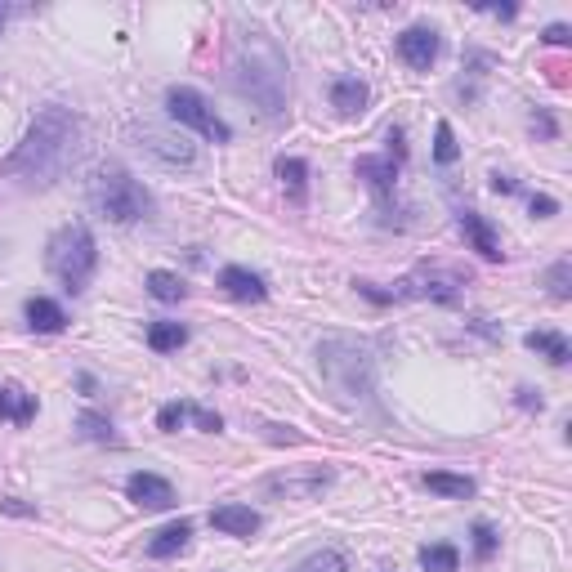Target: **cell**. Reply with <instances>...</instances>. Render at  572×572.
I'll list each match as a JSON object with an SVG mask.
<instances>
[{
  "label": "cell",
  "mask_w": 572,
  "mask_h": 572,
  "mask_svg": "<svg viewBox=\"0 0 572 572\" xmlns=\"http://www.w3.org/2000/svg\"><path fill=\"white\" fill-rule=\"evenodd\" d=\"M461 233L470 237V246L483 255V260H501V255H505L501 251V237L492 233V224L479 211H461Z\"/></svg>",
  "instance_id": "cell-18"
},
{
  "label": "cell",
  "mask_w": 572,
  "mask_h": 572,
  "mask_svg": "<svg viewBox=\"0 0 572 572\" xmlns=\"http://www.w3.org/2000/svg\"><path fill=\"white\" fill-rule=\"evenodd\" d=\"M23 313H27V327L41 331V336H59V331L68 327V313H63V304H54L50 295H32Z\"/></svg>",
  "instance_id": "cell-15"
},
{
  "label": "cell",
  "mask_w": 572,
  "mask_h": 572,
  "mask_svg": "<svg viewBox=\"0 0 572 572\" xmlns=\"http://www.w3.org/2000/svg\"><path fill=\"white\" fill-rule=\"evenodd\" d=\"M76 425H81V434H85V438H94V443H117L112 425L103 421L99 412H81V421H76Z\"/></svg>",
  "instance_id": "cell-28"
},
{
  "label": "cell",
  "mask_w": 572,
  "mask_h": 572,
  "mask_svg": "<svg viewBox=\"0 0 572 572\" xmlns=\"http://www.w3.org/2000/svg\"><path fill=\"white\" fill-rule=\"evenodd\" d=\"M322 376L340 389L345 398H367L371 380H376V362H371V349L358 345V340H327L318 349Z\"/></svg>",
  "instance_id": "cell-6"
},
{
  "label": "cell",
  "mask_w": 572,
  "mask_h": 572,
  "mask_svg": "<svg viewBox=\"0 0 572 572\" xmlns=\"http://www.w3.org/2000/svg\"><path fill=\"white\" fill-rule=\"evenodd\" d=\"M425 488L438 492V497H456V501L474 497V479H465V474H443V470H434V474H425Z\"/></svg>",
  "instance_id": "cell-21"
},
{
  "label": "cell",
  "mask_w": 572,
  "mask_h": 572,
  "mask_svg": "<svg viewBox=\"0 0 572 572\" xmlns=\"http://www.w3.org/2000/svg\"><path fill=\"white\" fill-rule=\"evenodd\" d=\"M389 143H394V148H389V152H394V157L403 161V157H407V148H403V130H389Z\"/></svg>",
  "instance_id": "cell-36"
},
{
  "label": "cell",
  "mask_w": 572,
  "mask_h": 572,
  "mask_svg": "<svg viewBox=\"0 0 572 572\" xmlns=\"http://www.w3.org/2000/svg\"><path fill=\"white\" fill-rule=\"evenodd\" d=\"M354 175L367 179V188L376 197H389L394 193V184H398V161L394 157H358Z\"/></svg>",
  "instance_id": "cell-14"
},
{
  "label": "cell",
  "mask_w": 572,
  "mask_h": 572,
  "mask_svg": "<svg viewBox=\"0 0 572 572\" xmlns=\"http://www.w3.org/2000/svg\"><path fill=\"white\" fill-rule=\"evenodd\" d=\"M211 523L224 537H255L260 532V514L251 505H219V510H211Z\"/></svg>",
  "instance_id": "cell-16"
},
{
  "label": "cell",
  "mask_w": 572,
  "mask_h": 572,
  "mask_svg": "<svg viewBox=\"0 0 572 572\" xmlns=\"http://www.w3.org/2000/svg\"><path fill=\"white\" fill-rule=\"evenodd\" d=\"M492 193H505V197H510V193H519V184H514L510 175H492Z\"/></svg>",
  "instance_id": "cell-35"
},
{
  "label": "cell",
  "mask_w": 572,
  "mask_h": 572,
  "mask_svg": "<svg viewBox=\"0 0 572 572\" xmlns=\"http://www.w3.org/2000/svg\"><path fill=\"white\" fill-rule=\"evenodd\" d=\"M488 14H497V18H514L519 9H514V5H488Z\"/></svg>",
  "instance_id": "cell-38"
},
{
  "label": "cell",
  "mask_w": 572,
  "mask_h": 572,
  "mask_svg": "<svg viewBox=\"0 0 572 572\" xmlns=\"http://www.w3.org/2000/svg\"><path fill=\"white\" fill-rule=\"evenodd\" d=\"M327 488H331V470H318V465H309V470H278L264 479V492L278 501H318Z\"/></svg>",
  "instance_id": "cell-8"
},
{
  "label": "cell",
  "mask_w": 572,
  "mask_h": 572,
  "mask_svg": "<svg viewBox=\"0 0 572 572\" xmlns=\"http://www.w3.org/2000/svg\"><path fill=\"white\" fill-rule=\"evenodd\" d=\"M456 157H461V148H456L452 126H447V121H438V130H434V161H438V166H452Z\"/></svg>",
  "instance_id": "cell-26"
},
{
  "label": "cell",
  "mask_w": 572,
  "mask_h": 572,
  "mask_svg": "<svg viewBox=\"0 0 572 572\" xmlns=\"http://www.w3.org/2000/svg\"><path fill=\"white\" fill-rule=\"evenodd\" d=\"M470 282V273L452 269V264H421L412 278H403L394 291H376V282H358V295L376 304H394V300H434V304H456Z\"/></svg>",
  "instance_id": "cell-3"
},
{
  "label": "cell",
  "mask_w": 572,
  "mask_h": 572,
  "mask_svg": "<svg viewBox=\"0 0 572 572\" xmlns=\"http://www.w3.org/2000/svg\"><path fill=\"white\" fill-rule=\"evenodd\" d=\"M188 412H193V421L202 425V429H211V434H219V425H224L215 412H206V407H188Z\"/></svg>",
  "instance_id": "cell-33"
},
{
  "label": "cell",
  "mask_w": 572,
  "mask_h": 572,
  "mask_svg": "<svg viewBox=\"0 0 572 572\" xmlns=\"http://www.w3.org/2000/svg\"><path fill=\"white\" fill-rule=\"evenodd\" d=\"M568 269H572L568 260H559L555 269H550V295H555V300H568V295H572V286H568Z\"/></svg>",
  "instance_id": "cell-30"
},
{
  "label": "cell",
  "mask_w": 572,
  "mask_h": 572,
  "mask_svg": "<svg viewBox=\"0 0 572 572\" xmlns=\"http://www.w3.org/2000/svg\"><path fill=\"white\" fill-rule=\"evenodd\" d=\"M219 286H224V295H233V300H242V304L269 300V286H264V278H260V273H251V269H242V264L219 269Z\"/></svg>",
  "instance_id": "cell-12"
},
{
  "label": "cell",
  "mask_w": 572,
  "mask_h": 572,
  "mask_svg": "<svg viewBox=\"0 0 572 572\" xmlns=\"http://www.w3.org/2000/svg\"><path fill=\"white\" fill-rule=\"evenodd\" d=\"M438 50H443V41H438L434 27H407V32L398 36V54H403V63L407 68H416V72L434 68Z\"/></svg>",
  "instance_id": "cell-10"
},
{
  "label": "cell",
  "mask_w": 572,
  "mask_h": 572,
  "mask_svg": "<svg viewBox=\"0 0 572 572\" xmlns=\"http://www.w3.org/2000/svg\"><path fill=\"white\" fill-rule=\"evenodd\" d=\"M36 412H41L36 394H27L23 385H0V421H9V425H32Z\"/></svg>",
  "instance_id": "cell-13"
},
{
  "label": "cell",
  "mask_w": 572,
  "mask_h": 572,
  "mask_svg": "<svg viewBox=\"0 0 572 572\" xmlns=\"http://www.w3.org/2000/svg\"><path fill=\"white\" fill-rule=\"evenodd\" d=\"M519 403L523 407H541V398H532V389H519Z\"/></svg>",
  "instance_id": "cell-39"
},
{
  "label": "cell",
  "mask_w": 572,
  "mask_h": 572,
  "mask_svg": "<svg viewBox=\"0 0 572 572\" xmlns=\"http://www.w3.org/2000/svg\"><path fill=\"white\" fill-rule=\"evenodd\" d=\"M278 179H282V188L295 197V202H304V193H309V166H304L300 157H282L278 161Z\"/></svg>",
  "instance_id": "cell-23"
},
{
  "label": "cell",
  "mask_w": 572,
  "mask_h": 572,
  "mask_svg": "<svg viewBox=\"0 0 572 572\" xmlns=\"http://www.w3.org/2000/svg\"><path fill=\"white\" fill-rule=\"evenodd\" d=\"M233 90L242 94V99H251L264 117H282L286 94H291V85H286V59H282V50L264 32H255V27H251V32H242V41H237Z\"/></svg>",
  "instance_id": "cell-2"
},
{
  "label": "cell",
  "mask_w": 572,
  "mask_h": 572,
  "mask_svg": "<svg viewBox=\"0 0 572 572\" xmlns=\"http://www.w3.org/2000/svg\"><path fill=\"white\" fill-rule=\"evenodd\" d=\"M523 345H528L532 354H541L546 362H555V367H568V340L559 336V331H528Z\"/></svg>",
  "instance_id": "cell-20"
},
{
  "label": "cell",
  "mask_w": 572,
  "mask_h": 572,
  "mask_svg": "<svg viewBox=\"0 0 572 572\" xmlns=\"http://www.w3.org/2000/svg\"><path fill=\"white\" fill-rule=\"evenodd\" d=\"M76 152H81V117L72 108L50 103V108L36 112L23 143L0 161V175L23 179V184H54V179L68 175Z\"/></svg>",
  "instance_id": "cell-1"
},
{
  "label": "cell",
  "mask_w": 572,
  "mask_h": 572,
  "mask_svg": "<svg viewBox=\"0 0 572 572\" xmlns=\"http://www.w3.org/2000/svg\"><path fill=\"white\" fill-rule=\"evenodd\" d=\"M184 416H188V407H184V403H166V407L157 412V425L166 429V434H175V429L184 425Z\"/></svg>",
  "instance_id": "cell-29"
},
{
  "label": "cell",
  "mask_w": 572,
  "mask_h": 572,
  "mask_svg": "<svg viewBox=\"0 0 572 572\" xmlns=\"http://www.w3.org/2000/svg\"><path fill=\"white\" fill-rule=\"evenodd\" d=\"M295 572H349L345 555H336V550H318V555H309Z\"/></svg>",
  "instance_id": "cell-27"
},
{
  "label": "cell",
  "mask_w": 572,
  "mask_h": 572,
  "mask_svg": "<svg viewBox=\"0 0 572 572\" xmlns=\"http://www.w3.org/2000/svg\"><path fill=\"white\" fill-rule=\"evenodd\" d=\"M421 568L425 572H461V555H456V546H447V541H434V546L421 550Z\"/></svg>",
  "instance_id": "cell-24"
},
{
  "label": "cell",
  "mask_w": 572,
  "mask_h": 572,
  "mask_svg": "<svg viewBox=\"0 0 572 572\" xmlns=\"http://www.w3.org/2000/svg\"><path fill=\"white\" fill-rule=\"evenodd\" d=\"M45 264L50 273L68 286L72 295H81L90 286L94 269H99V246H94V233L85 224H68L50 237V251H45Z\"/></svg>",
  "instance_id": "cell-4"
},
{
  "label": "cell",
  "mask_w": 572,
  "mask_h": 572,
  "mask_svg": "<svg viewBox=\"0 0 572 572\" xmlns=\"http://www.w3.org/2000/svg\"><path fill=\"white\" fill-rule=\"evenodd\" d=\"M90 202H94V211L103 219H112V224H139V219H148V211H152V197L143 193L139 179L121 166H103L99 175L90 179Z\"/></svg>",
  "instance_id": "cell-5"
},
{
  "label": "cell",
  "mask_w": 572,
  "mask_h": 572,
  "mask_svg": "<svg viewBox=\"0 0 572 572\" xmlns=\"http://www.w3.org/2000/svg\"><path fill=\"white\" fill-rule=\"evenodd\" d=\"M126 497L135 501L139 510H170V505H175V488H170L161 474L139 470V474H130L126 479Z\"/></svg>",
  "instance_id": "cell-11"
},
{
  "label": "cell",
  "mask_w": 572,
  "mask_h": 572,
  "mask_svg": "<svg viewBox=\"0 0 572 572\" xmlns=\"http://www.w3.org/2000/svg\"><path fill=\"white\" fill-rule=\"evenodd\" d=\"M541 41H546V45H568V41H572V32H568L564 23H550L546 32H541Z\"/></svg>",
  "instance_id": "cell-32"
},
{
  "label": "cell",
  "mask_w": 572,
  "mask_h": 572,
  "mask_svg": "<svg viewBox=\"0 0 572 572\" xmlns=\"http://www.w3.org/2000/svg\"><path fill=\"white\" fill-rule=\"evenodd\" d=\"M148 291L157 295V300H166V304H175V300H184L188 295V286L175 278V273H166V269H157V273H148Z\"/></svg>",
  "instance_id": "cell-25"
},
{
  "label": "cell",
  "mask_w": 572,
  "mask_h": 572,
  "mask_svg": "<svg viewBox=\"0 0 572 572\" xmlns=\"http://www.w3.org/2000/svg\"><path fill=\"white\" fill-rule=\"evenodd\" d=\"M367 99H371V90L358 76H336V81H331V108H336L340 117H358V112L367 108Z\"/></svg>",
  "instance_id": "cell-17"
},
{
  "label": "cell",
  "mask_w": 572,
  "mask_h": 572,
  "mask_svg": "<svg viewBox=\"0 0 572 572\" xmlns=\"http://www.w3.org/2000/svg\"><path fill=\"white\" fill-rule=\"evenodd\" d=\"M130 135L139 139V148H148L152 157H161L166 166H197V148H193V143H188L184 135H166V130L152 126V121L135 126Z\"/></svg>",
  "instance_id": "cell-9"
},
{
  "label": "cell",
  "mask_w": 572,
  "mask_h": 572,
  "mask_svg": "<svg viewBox=\"0 0 572 572\" xmlns=\"http://www.w3.org/2000/svg\"><path fill=\"white\" fill-rule=\"evenodd\" d=\"M166 108H170V117H175L179 126L197 130L202 139H211V143H228V139H233L228 121L219 117V112H215L197 90H188V85H175V90L166 94Z\"/></svg>",
  "instance_id": "cell-7"
},
{
  "label": "cell",
  "mask_w": 572,
  "mask_h": 572,
  "mask_svg": "<svg viewBox=\"0 0 572 572\" xmlns=\"http://www.w3.org/2000/svg\"><path fill=\"white\" fill-rule=\"evenodd\" d=\"M188 345V327L184 322H152L148 327V349H157V354H170V349Z\"/></svg>",
  "instance_id": "cell-22"
},
{
  "label": "cell",
  "mask_w": 572,
  "mask_h": 572,
  "mask_svg": "<svg viewBox=\"0 0 572 572\" xmlns=\"http://www.w3.org/2000/svg\"><path fill=\"white\" fill-rule=\"evenodd\" d=\"M532 215H537V219L559 215V202H555V197H532Z\"/></svg>",
  "instance_id": "cell-34"
},
{
  "label": "cell",
  "mask_w": 572,
  "mask_h": 572,
  "mask_svg": "<svg viewBox=\"0 0 572 572\" xmlns=\"http://www.w3.org/2000/svg\"><path fill=\"white\" fill-rule=\"evenodd\" d=\"M532 130H541V135H555V121H550V117H532Z\"/></svg>",
  "instance_id": "cell-37"
},
{
  "label": "cell",
  "mask_w": 572,
  "mask_h": 572,
  "mask_svg": "<svg viewBox=\"0 0 572 572\" xmlns=\"http://www.w3.org/2000/svg\"><path fill=\"white\" fill-rule=\"evenodd\" d=\"M492 550H497V537H492L488 523H474V555L479 559H492Z\"/></svg>",
  "instance_id": "cell-31"
},
{
  "label": "cell",
  "mask_w": 572,
  "mask_h": 572,
  "mask_svg": "<svg viewBox=\"0 0 572 572\" xmlns=\"http://www.w3.org/2000/svg\"><path fill=\"white\" fill-rule=\"evenodd\" d=\"M188 537H193V523H188V519L166 523V528H161L157 537L148 541V555H152V559H170V555H179V550L188 546Z\"/></svg>",
  "instance_id": "cell-19"
},
{
  "label": "cell",
  "mask_w": 572,
  "mask_h": 572,
  "mask_svg": "<svg viewBox=\"0 0 572 572\" xmlns=\"http://www.w3.org/2000/svg\"><path fill=\"white\" fill-rule=\"evenodd\" d=\"M5 18H9V9H5V5H0V27H5Z\"/></svg>",
  "instance_id": "cell-40"
}]
</instances>
